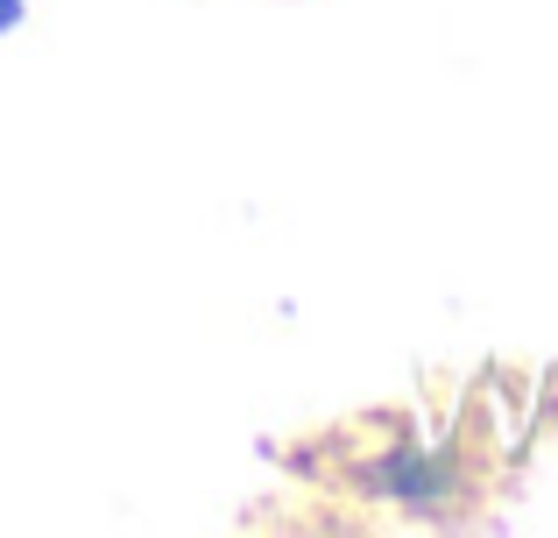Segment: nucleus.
Wrapping results in <instances>:
<instances>
[{"instance_id": "obj_1", "label": "nucleus", "mask_w": 558, "mask_h": 538, "mask_svg": "<svg viewBox=\"0 0 558 538\" xmlns=\"http://www.w3.org/2000/svg\"><path fill=\"white\" fill-rule=\"evenodd\" d=\"M14 14H22V0H0V28H14Z\"/></svg>"}]
</instances>
